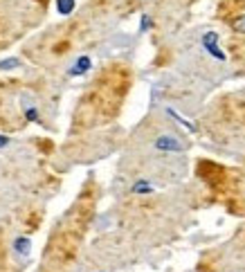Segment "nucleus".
Here are the masks:
<instances>
[{
    "label": "nucleus",
    "instance_id": "nucleus-10",
    "mask_svg": "<svg viewBox=\"0 0 245 272\" xmlns=\"http://www.w3.org/2000/svg\"><path fill=\"white\" fill-rule=\"evenodd\" d=\"M25 117H27V122H38V110L34 106H30V108H25Z\"/></svg>",
    "mask_w": 245,
    "mask_h": 272
},
{
    "label": "nucleus",
    "instance_id": "nucleus-1",
    "mask_svg": "<svg viewBox=\"0 0 245 272\" xmlns=\"http://www.w3.org/2000/svg\"><path fill=\"white\" fill-rule=\"evenodd\" d=\"M201 45L205 48V52L212 54L214 59L225 61V52L218 48V34H216V32H205L203 38H201Z\"/></svg>",
    "mask_w": 245,
    "mask_h": 272
},
{
    "label": "nucleus",
    "instance_id": "nucleus-4",
    "mask_svg": "<svg viewBox=\"0 0 245 272\" xmlns=\"http://www.w3.org/2000/svg\"><path fill=\"white\" fill-rule=\"evenodd\" d=\"M14 250L18 254H23V257H27L30 250H32V241L27 239V236H18V239L14 241Z\"/></svg>",
    "mask_w": 245,
    "mask_h": 272
},
{
    "label": "nucleus",
    "instance_id": "nucleus-8",
    "mask_svg": "<svg viewBox=\"0 0 245 272\" xmlns=\"http://www.w3.org/2000/svg\"><path fill=\"white\" fill-rule=\"evenodd\" d=\"M167 112H169V115H171V117H175V120H178L180 124H185V126H187V128H189V131H191V133H193V131H196V126H193V124H191V122H187V120H185V117H182V115H178V112H175V110H171V108H169Z\"/></svg>",
    "mask_w": 245,
    "mask_h": 272
},
{
    "label": "nucleus",
    "instance_id": "nucleus-7",
    "mask_svg": "<svg viewBox=\"0 0 245 272\" xmlns=\"http://www.w3.org/2000/svg\"><path fill=\"white\" fill-rule=\"evenodd\" d=\"M151 191H153V187L149 183H144V180L133 185V194H151Z\"/></svg>",
    "mask_w": 245,
    "mask_h": 272
},
{
    "label": "nucleus",
    "instance_id": "nucleus-9",
    "mask_svg": "<svg viewBox=\"0 0 245 272\" xmlns=\"http://www.w3.org/2000/svg\"><path fill=\"white\" fill-rule=\"evenodd\" d=\"M232 27H234L236 34H245V16H238V18L232 22Z\"/></svg>",
    "mask_w": 245,
    "mask_h": 272
},
{
    "label": "nucleus",
    "instance_id": "nucleus-6",
    "mask_svg": "<svg viewBox=\"0 0 245 272\" xmlns=\"http://www.w3.org/2000/svg\"><path fill=\"white\" fill-rule=\"evenodd\" d=\"M14 67H20V59H16V56L0 61V70H14Z\"/></svg>",
    "mask_w": 245,
    "mask_h": 272
},
{
    "label": "nucleus",
    "instance_id": "nucleus-3",
    "mask_svg": "<svg viewBox=\"0 0 245 272\" xmlns=\"http://www.w3.org/2000/svg\"><path fill=\"white\" fill-rule=\"evenodd\" d=\"M90 65H93V61H90V56H79L77 59V63L70 67V75L72 77H79V75H83V72H88L90 70Z\"/></svg>",
    "mask_w": 245,
    "mask_h": 272
},
{
    "label": "nucleus",
    "instance_id": "nucleus-12",
    "mask_svg": "<svg viewBox=\"0 0 245 272\" xmlns=\"http://www.w3.org/2000/svg\"><path fill=\"white\" fill-rule=\"evenodd\" d=\"M9 144V138L7 135H0V146H7Z\"/></svg>",
    "mask_w": 245,
    "mask_h": 272
},
{
    "label": "nucleus",
    "instance_id": "nucleus-5",
    "mask_svg": "<svg viewBox=\"0 0 245 272\" xmlns=\"http://www.w3.org/2000/svg\"><path fill=\"white\" fill-rule=\"evenodd\" d=\"M75 5H77V0H56V11L61 16H68L75 11Z\"/></svg>",
    "mask_w": 245,
    "mask_h": 272
},
{
    "label": "nucleus",
    "instance_id": "nucleus-11",
    "mask_svg": "<svg viewBox=\"0 0 245 272\" xmlns=\"http://www.w3.org/2000/svg\"><path fill=\"white\" fill-rule=\"evenodd\" d=\"M149 25H151L149 16H142V25H140V30H142V32H144V30H149Z\"/></svg>",
    "mask_w": 245,
    "mask_h": 272
},
{
    "label": "nucleus",
    "instance_id": "nucleus-2",
    "mask_svg": "<svg viewBox=\"0 0 245 272\" xmlns=\"http://www.w3.org/2000/svg\"><path fill=\"white\" fill-rule=\"evenodd\" d=\"M155 149L169 151V153H180V151H185V144H182L175 135H160V138L155 140Z\"/></svg>",
    "mask_w": 245,
    "mask_h": 272
}]
</instances>
